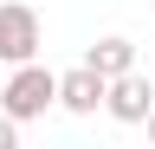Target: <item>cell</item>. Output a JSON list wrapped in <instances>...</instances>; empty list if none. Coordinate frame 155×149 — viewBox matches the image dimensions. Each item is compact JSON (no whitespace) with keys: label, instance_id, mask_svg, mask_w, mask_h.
I'll return each mask as SVG.
<instances>
[{"label":"cell","instance_id":"obj_1","mask_svg":"<svg viewBox=\"0 0 155 149\" xmlns=\"http://www.w3.org/2000/svg\"><path fill=\"white\" fill-rule=\"evenodd\" d=\"M58 97V71H45L39 59L26 65H7V78H0V110H7L13 123H32V117H45Z\"/></svg>","mask_w":155,"mask_h":149},{"label":"cell","instance_id":"obj_2","mask_svg":"<svg viewBox=\"0 0 155 149\" xmlns=\"http://www.w3.org/2000/svg\"><path fill=\"white\" fill-rule=\"evenodd\" d=\"M39 59V13L26 0H0V65Z\"/></svg>","mask_w":155,"mask_h":149},{"label":"cell","instance_id":"obj_3","mask_svg":"<svg viewBox=\"0 0 155 149\" xmlns=\"http://www.w3.org/2000/svg\"><path fill=\"white\" fill-rule=\"evenodd\" d=\"M149 104H155V84L142 78V71H116V78H104V110H110V117L116 123H142L149 117Z\"/></svg>","mask_w":155,"mask_h":149},{"label":"cell","instance_id":"obj_4","mask_svg":"<svg viewBox=\"0 0 155 149\" xmlns=\"http://www.w3.org/2000/svg\"><path fill=\"white\" fill-rule=\"evenodd\" d=\"M58 110H71V117H97L104 110V78H97L91 65H71V71H58Z\"/></svg>","mask_w":155,"mask_h":149},{"label":"cell","instance_id":"obj_5","mask_svg":"<svg viewBox=\"0 0 155 149\" xmlns=\"http://www.w3.org/2000/svg\"><path fill=\"white\" fill-rule=\"evenodd\" d=\"M84 65L97 71V78H116V71H129V65H136V46L123 39V32H104V39L84 52Z\"/></svg>","mask_w":155,"mask_h":149},{"label":"cell","instance_id":"obj_6","mask_svg":"<svg viewBox=\"0 0 155 149\" xmlns=\"http://www.w3.org/2000/svg\"><path fill=\"white\" fill-rule=\"evenodd\" d=\"M13 143H19V123L7 117V110H0V149H13Z\"/></svg>","mask_w":155,"mask_h":149},{"label":"cell","instance_id":"obj_7","mask_svg":"<svg viewBox=\"0 0 155 149\" xmlns=\"http://www.w3.org/2000/svg\"><path fill=\"white\" fill-rule=\"evenodd\" d=\"M142 123H149V143H155V104H149V117H142Z\"/></svg>","mask_w":155,"mask_h":149},{"label":"cell","instance_id":"obj_8","mask_svg":"<svg viewBox=\"0 0 155 149\" xmlns=\"http://www.w3.org/2000/svg\"><path fill=\"white\" fill-rule=\"evenodd\" d=\"M0 78H7V65H0Z\"/></svg>","mask_w":155,"mask_h":149}]
</instances>
